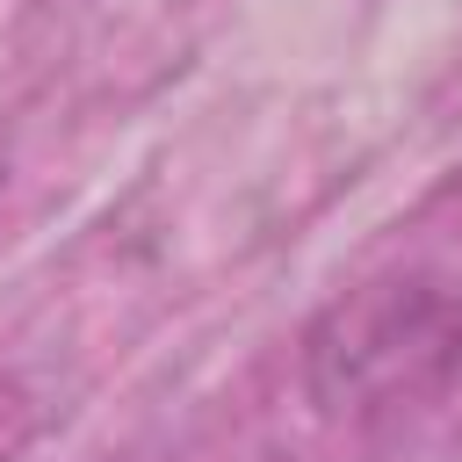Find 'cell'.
Returning <instances> with one entry per match:
<instances>
[{
    "mask_svg": "<svg viewBox=\"0 0 462 462\" xmlns=\"http://www.w3.org/2000/svg\"><path fill=\"white\" fill-rule=\"evenodd\" d=\"M303 390L318 411L390 426L462 397V289L390 274L346 289L303 332Z\"/></svg>",
    "mask_w": 462,
    "mask_h": 462,
    "instance_id": "1",
    "label": "cell"
}]
</instances>
